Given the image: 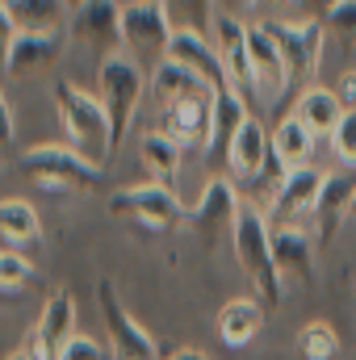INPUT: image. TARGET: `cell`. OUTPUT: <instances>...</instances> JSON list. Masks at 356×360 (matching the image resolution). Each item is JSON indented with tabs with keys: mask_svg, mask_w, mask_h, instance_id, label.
<instances>
[{
	"mask_svg": "<svg viewBox=\"0 0 356 360\" xmlns=\"http://www.w3.org/2000/svg\"><path fill=\"white\" fill-rule=\"evenodd\" d=\"M21 172L51 193H84L101 180L96 160L80 155L72 143H38L21 155Z\"/></svg>",
	"mask_w": 356,
	"mask_h": 360,
	"instance_id": "4",
	"label": "cell"
},
{
	"mask_svg": "<svg viewBox=\"0 0 356 360\" xmlns=\"http://www.w3.org/2000/svg\"><path fill=\"white\" fill-rule=\"evenodd\" d=\"M356 205V168L352 172H336V176L323 180V193H319V205H314V222H319V235L331 239L340 231V222L352 214Z\"/></svg>",
	"mask_w": 356,
	"mask_h": 360,
	"instance_id": "24",
	"label": "cell"
},
{
	"mask_svg": "<svg viewBox=\"0 0 356 360\" xmlns=\"http://www.w3.org/2000/svg\"><path fill=\"white\" fill-rule=\"evenodd\" d=\"M168 360H210L205 352H197V348H180V352H172Z\"/></svg>",
	"mask_w": 356,
	"mask_h": 360,
	"instance_id": "40",
	"label": "cell"
},
{
	"mask_svg": "<svg viewBox=\"0 0 356 360\" xmlns=\"http://www.w3.org/2000/svg\"><path fill=\"white\" fill-rule=\"evenodd\" d=\"M72 34L84 46H101L105 55L122 51V8L113 0H84L72 13Z\"/></svg>",
	"mask_w": 356,
	"mask_h": 360,
	"instance_id": "17",
	"label": "cell"
},
{
	"mask_svg": "<svg viewBox=\"0 0 356 360\" xmlns=\"http://www.w3.org/2000/svg\"><path fill=\"white\" fill-rule=\"evenodd\" d=\"M172 30H189V34H205L210 38V25L218 17V0H160Z\"/></svg>",
	"mask_w": 356,
	"mask_h": 360,
	"instance_id": "29",
	"label": "cell"
},
{
	"mask_svg": "<svg viewBox=\"0 0 356 360\" xmlns=\"http://www.w3.org/2000/svg\"><path fill=\"white\" fill-rule=\"evenodd\" d=\"M147 92H151V105L155 109H168V105H180V101H197V96H218L201 76H193L189 68H180L172 59H164L160 68H151Z\"/></svg>",
	"mask_w": 356,
	"mask_h": 360,
	"instance_id": "20",
	"label": "cell"
},
{
	"mask_svg": "<svg viewBox=\"0 0 356 360\" xmlns=\"http://www.w3.org/2000/svg\"><path fill=\"white\" fill-rule=\"evenodd\" d=\"M0 239L13 252L42 243V218L34 214V205L25 197H0Z\"/></svg>",
	"mask_w": 356,
	"mask_h": 360,
	"instance_id": "25",
	"label": "cell"
},
{
	"mask_svg": "<svg viewBox=\"0 0 356 360\" xmlns=\"http://www.w3.org/2000/svg\"><path fill=\"white\" fill-rule=\"evenodd\" d=\"M172 21L164 13V4H139V8H122V51L134 55L139 63L160 68L172 42Z\"/></svg>",
	"mask_w": 356,
	"mask_h": 360,
	"instance_id": "7",
	"label": "cell"
},
{
	"mask_svg": "<svg viewBox=\"0 0 356 360\" xmlns=\"http://www.w3.org/2000/svg\"><path fill=\"white\" fill-rule=\"evenodd\" d=\"M272 260H276L281 281L310 285V276H314V248H310L306 231H298V226H272Z\"/></svg>",
	"mask_w": 356,
	"mask_h": 360,
	"instance_id": "22",
	"label": "cell"
},
{
	"mask_svg": "<svg viewBox=\"0 0 356 360\" xmlns=\"http://www.w3.org/2000/svg\"><path fill=\"white\" fill-rule=\"evenodd\" d=\"M298 352H302V360H336V352H340L336 327L323 323V319L306 323V327L298 331Z\"/></svg>",
	"mask_w": 356,
	"mask_h": 360,
	"instance_id": "30",
	"label": "cell"
},
{
	"mask_svg": "<svg viewBox=\"0 0 356 360\" xmlns=\"http://www.w3.org/2000/svg\"><path fill=\"white\" fill-rule=\"evenodd\" d=\"M327 34L340 38V42H356V0H340L331 13H327Z\"/></svg>",
	"mask_w": 356,
	"mask_h": 360,
	"instance_id": "33",
	"label": "cell"
},
{
	"mask_svg": "<svg viewBox=\"0 0 356 360\" xmlns=\"http://www.w3.org/2000/svg\"><path fill=\"white\" fill-rule=\"evenodd\" d=\"M248 117H252L248 113V101L235 89H222L214 96V122H210V139H205V160L210 164H222L227 160V151H231V143H235V134L243 130Z\"/></svg>",
	"mask_w": 356,
	"mask_h": 360,
	"instance_id": "18",
	"label": "cell"
},
{
	"mask_svg": "<svg viewBox=\"0 0 356 360\" xmlns=\"http://www.w3.org/2000/svg\"><path fill=\"white\" fill-rule=\"evenodd\" d=\"M8 360H34V356H30V352H13Z\"/></svg>",
	"mask_w": 356,
	"mask_h": 360,
	"instance_id": "43",
	"label": "cell"
},
{
	"mask_svg": "<svg viewBox=\"0 0 356 360\" xmlns=\"http://www.w3.org/2000/svg\"><path fill=\"white\" fill-rule=\"evenodd\" d=\"M323 172L319 168H289L285 180L276 184V193H272V218H276V226H298V218L302 214H314V205H319V193H323Z\"/></svg>",
	"mask_w": 356,
	"mask_h": 360,
	"instance_id": "14",
	"label": "cell"
},
{
	"mask_svg": "<svg viewBox=\"0 0 356 360\" xmlns=\"http://www.w3.org/2000/svg\"><path fill=\"white\" fill-rule=\"evenodd\" d=\"M68 4H72V13H76V8H80V4H84V0H68Z\"/></svg>",
	"mask_w": 356,
	"mask_h": 360,
	"instance_id": "44",
	"label": "cell"
},
{
	"mask_svg": "<svg viewBox=\"0 0 356 360\" xmlns=\"http://www.w3.org/2000/svg\"><path fill=\"white\" fill-rule=\"evenodd\" d=\"M302 8H306V17H314V21H327V13L340 4V0H298Z\"/></svg>",
	"mask_w": 356,
	"mask_h": 360,
	"instance_id": "37",
	"label": "cell"
},
{
	"mask_svg": "<svg viewBox=\"0 0 356 360\" xmlns=\"http://www.w3.org/2000/svg\"><path fill=\"white\" fill-rule=\"evenodd\" d=\"M59 360H109V352H105L101 340H92V335H76V340L63 348V356Z\"/></svg>",
	"mask_w": 356,
	"mask_h": 360,
	"instance_id": "34",
	"label": "cell"
},
{
	"mask_svg": "<svg viewBox=\"0 0 356 360\" xmlns=\"http://www.w3.org/2000/svg\"><path fill=\"white\" fill-rule=\"evenodd\" d=\"M17 38V21H13V13H8V4L0 0V59H4V51H8V42Z\"/></svg>",
	"mask_w": 356,
	"mask_h": 360,
	"instance_id": "35",
	"label": "cell"
},
{
	"mask_svg": "<svg viewBox=\"0 0 356 360\" xmlns=\"http://www.w3.org/2000/svg\"><path fill=\"white\" fill-rule=\"evenodd\" d=\"M248 72H252V92L265 96V101H276L289 89V68H285V55L276 46V38L268 34L265 21L248 25Z\"/></svg>",
	"mask_w": 356,
	"mask_h": 360,
	"instance_id": "11",
	"label": "cell"
},
{
	"mask_svg": "<svg viewBox=\"0 0 356 360\" xmlns=\"http://www.w3.org/2000/svg\"><path fill=\"white\" fill-rule=\"evenodd\" d=\"M331 151H336L340 164L356 168V109H348V113L340 117V126H336V134H331Z\"/></svg>",
	"mask_w": 356,
	"mask_h": 360,
	"instance_id": "32",
	"label": "cell"
},
{
	"mask_svg": "<svg viewBox=\"0 0 356 360\" xmlns=\"http://www.w3.org/2000/svg\"><path fill=\"white\" fill-rule=\"evenodd\" d=\"M210 42H214V51H218V59H222V68L231 76V89L243 101L256 96L252 92V72H248V25H243V17L218 8V17L210 25Z\"/></svg>",
	"mask_w": 356,
	"mask_h": 360,
	"instance_id": "12",
	"label": "cell"
},
{
	"mask_svg": "<svg viewBox=\"0 0 356 360\" xmlns=\"http://www.w3.org/2000/svg\"><path fill=\"white\" fill-rule=\"evenodd\" d=\"M222 4V13H235V8H243V4H252V0H218Z\"/></svg>",
	"mask_w": 356,
	"mask_h": 360,
	"instance_id": "42",
	"label": "cell"
},
{
	"mask_svg": "<svg viewBox=\"0 0 356 360\" xmlns=\"http://www.w3.org/2000/svg\"><path fill=\"white\" fill-rule=\"evenodd\" d=\"M285 4H298V0H252V8L260 13V21H272V13H281Z\"/></svg>",
	"mask_w": 356,
	"mask_h": 360,
	"instance_id": "38",
	"label": "cell"
},
{
	"mask_svg": "<svg viewBox=\"0 0 356 360\" xmlns=\"http://www.w3.org/2000/svg\"><path fill=\"white\" fill-rule=\"evenodd\" d=\"M239 193H235V184L227 176H214L205 188H201V197H197V205L184 214V222L197 231V239L205 243V248H214L222 235H231L235 231V218H239Z\"/></svg>",
	"mask_w": 356,
	"mask_h": 360,
	"instance_id": "9",
	"label": "cell"
},
{
	"mask_svg": "<svg viewBox=\"0 0 356 360\" xmlns=\"http://www.w3.org/2000/svg\"><path fill=\"white\" fill-rule=\"evenodd\" d=\"M214 327H218V340L227 348H248L260 335V327H265V302L260 297H231L218 310Z\"/></svg>",
	"mask_w": 356,
	"mask_h": 360,
	"instance_id": "21",
	"label": "cell"
},
{
	"mask_svg": "<svg viewBox=\"0 0 356 360\" xmlns=\"http://www.w3.org/2000/svg\"><path fill=\"white\" fill-rule=\"evenodd\" d=\"M96 302H101V323H105V340H109L113 356L117 360H155V340L147 335V327L134 314H126V306L117 302V293H113L109 281L96 285Z\"/></svg>",
	"mask_w": 356,
	"mask_h": 360,
	"instance_id": "8",
	"label": "cell"
},
{
	"mask_svg": "<svg viewBox=\"0 0 356 360\" xmlns=\"http://www.w3.org/2000/svg\"><path fill=\"white\" fill-rule=\"evenodd\" d=\"M268 34L276 38L281 55H285V68L293 80L302 76H314L319 72V59H323V46H327V25L314 21V17H272L265 21Z\"/></svg>",
	"mask_w": 356,
	"mask_h": 360,
	"instance_id": "6",
	"label": "cell"
},
{
	"mask_svg": "<svg viewBox=\"0 0 356 360\" xmlns=\"http://www.w3.org/2000/svg\"><path fill=\"white\" fill-rule=\"evenodd\" d=\"M63 51V34H17L0 59V68L8 76H34V72H46Z\"/></svg>",
	"mask_w": 356,
	"mask_h": 360,
	"instance_id": "19",
	"label": "cell"
},
{
	"mask_svg": "<svg viewBox=\"0 0 356 360\" xmlns=\"http://www.w3.org/2000/svg\"><path fill=\"white\" fill-rule=\"evenodd\" d=\"M268 164H272V130L260 117H248L227 151V168L235 172V180H260Z\"/></svg>",
	"mask_w": 356,
	"mask_h": 360,
	"instance_id": "16",
	"label": "cell"
},
{
	"mask_svg": "<svg viewBox=\"0 0 356 360\" xmlns=\"http://www.w3.org/2000/svg\"><path fill=\"white\" fill-rule=\"evenodd\" d=\"M109 214L113 218H126V222H139L143 231H172L184 222V205H180L177 188L172 184H160V180H147V184H130V188H117L109 197Z\"/></svg>",
	"mask_w": 356,
	"mask_h": 360,
	"instance_id": "5",
	"label": "cell"
},
{
	"mask_svg": "<svg viewBox=\"0 0 356 360\" xmlns=\"http://www.w3.org/2000/svg\"><path fill=\"white\" fill-rule=\"evenodd\" d=\"M340 101L348 105V109H356V72H344V80H340Z\"/></svg>",
	"mask_w": 356,
	"mask_h": 360,
	"instance_id": "39",
	"label": "cell"
},
{
	"mask_svg": "<svg viewBox=\"0 0 356 360\" xmlns=\"http://www.w3.org/2000/svg\"><path fill=\"white\" fill-rule=\"evenodd\" d=\"M348 113V105L340 101V92L336 89H323V84H310V89L298 96V105H293V117L319 139V134H336V126H340V117Z\"/></svg>",
	"mask_w": 356,
	"mask_h": 360,
	"instance_id": "23",
	"label": "cell"
},
{
	"mask_svg": "<svg viewBox=\"0 0 356 360\" xmlns=\"http://www.w3.org/2000/svg\"><path fill=\"white\" fill-rule=\"evenodd\" d=\"M210 122H214V96H197V101H180V105H168V109H155V126L151 130L172 139L180 151H189V147L205 151Z\"/></svg>",
	"mask_w": 356,
	"mask_h": 360,
	"instance_id": "13",
	"label": "cell"
},
{
	"mask_svg": "<svg viewBox=\"0 0 356 360\" xmlns=\"http://www.w3.org/2000/svg\"><path fill=\"white\" fill-rule=\"evenodd\" d=\"M231 243H235L239 269L252 276L260 302L265 306H276L281 302V272H276V260H272V226H268V218L260 214V205H252V201L239 205Z\"/></svg>",
	"mask_w": 356,
	"mask_h": 360,
	"instance_id": "3",
	"label": "cell"
},
{
	"mask_svg": "<svg viewBox=\"0 0 356 360\" xmlns=\"http://www.w3.org/2000/svg\"><path fill=\"white\" fill-rule=\"evenodd\" d=\"M76 335H80V331H76V297H72L68 289H59V293H51V302L42 306V314H38V323H34V331H30V340H25V352L34 360H59L63 348H68Z\"/></svg>",
	"mask_w": 356,
	"mask_h": 360,
	"instance_id": "10",
	"label": "cell"
},
{
	"mask_svg": "<svg viewBox=\"0 0 356 360\" xmlns=\"http://www.w3.org/2000/svg\"><path fill=\"white\" fill-rule=\"evenodd\" d=\"M164 59H172V63H180V68H189L193 76H201L214 92L231 89V76H227V68H222V59H218V51H214V42H210L205 34L177 30L172 42H168V55H164Z\"/></svg>",
	"mask_w": 356,
	"mask_h": 360,
	"instance_id": "15",
	"label": "cell"
},
{
	"mask_svg": "<svg viewBox=\"0 0 356 360\" xmlns=\"http://www.w3.org/2000/svg\"><path fill=\"white\" fill-rule=\"evenodd\" d=\"M143 92H147V76H143V63L126 51H113L101 59V72H96V96L105 105V117H109V134H113V155L143 105Z\"/></svg>",
	"mask_w": 356,
	"mask_h": 360,
	"instance_id": "1",
	"label": "cell"
},
{
	"mask_svg": "<svg viewBox=\"0 0 356 360\" xmlns=\"http://www.w3.org/2000/svg\"><path fill=\"white\" fill-rule=\"evenodd\" d=\"M34 264L25 260V252H13L4 248L0 252V293H21L25 285H34Z\"/></svg>",
	"mask_w": 356,
	"mask_h": 360,
	"instance_id": "31",
	"label": "cell"
},
{
	"mask_svg": "<svg viewBox=\"0 0 356 360\" xmlns=\"http://www.w3.org/2000/svg\"><path fill=\"white\" fill-rule=\"evenodd\" d=\"M13 143V109H8V96L0 92V151Z\"/></svg>",
	"mask_w": 356,
	"mask_h": 360,
	"instance_id": "36",
	"label": "cell"
},
{
	"mask_svg": "<svg viewBox=\"0 0 356 360\" xmlns=\"http://www.w3.org/2000/svg\"><path fill=\"white\" fill-rule=\"evenodd\" d=\"M117 8H139V4H160V0H113Z\"/></svg>",
	"mask_w": 356,
	"mask_h": 360,
	"instance_id": "41",
	"label": "cell"
},
{
	"mask_svg": "<svg viewBox=\"0 0 356 360\" xmlns=\"http://www.w3.org/2000/svg\"><path fill=\"white\" fill-rule=\"evenodd\" d=\"M17 34H63V25L72 21V4L68 0H4Z\"/></svg>",
	"mask_w": 356,
	"mask_h": 360,
	"instance_id": "26",
	"label": "cell"
},
{
	"mask_svg": "<svg viewBox=\"0 0 356 360\" xmlns=\"http://www.w3.org/2000/svg\"><path fill=\"white\" fill-rule=\"evenodd\" d=\"M55 109H59V122H63L68 143L80 155H92V160H109L113 155L109 117H105V105H101L96 92L80 89L76 80H59L55 84Z\"/></svg>",
	"mask_w": 356,
	"mask_h": 360,
	"instance_id": "2",
	"label": "cell"
},
{
	"mask_svg": "<svg viewBox=\"0 0 356 360\" xmlns=\"http://www.w3.org/2000/svg\"><path fill=\"white\" fill-rule=\"evenodd\" d=\"M348 218H352V222H356V205H352V214H348Z\"/></svg>",
	"mask_w": 356,
	"mask_h": 360,
	"instance_id": "45",
	"label": "cell"
},
{
	"mask_svg": "<svg viewBox=\"0 0 356 360\" xmlns=\"http://www.w3.org/2000/svg\"><path fill=\"white\" fill-rule=\"evenodd\" d=\"M272 155H276V164L289 172V168H306L310 164V155H314V134L289 113V117H281L276 126H272Z\"/></svg>",
	"mask_w": 356,
	"mask_h": 360,
	"instance_id": "27",
	"label": "cell"
},
{
	"mask_svg": "<svg viewBox=\"0 0 356 360\" xmlns=\"http://www.w3.org/2000/svg\"><path fill=\"white\" fill-rule=\"evenodd\" d=\"M180 155H184V151H180L172 139H164L160 130H147L143 143H139V160H143V168L151 172V180H160V184H172V180H177Z\"/></svg>",
	"mask_w": 356,
	"mask_h": 360,
	"instance_id": "28",
	"label": "cell"
}]
</instances>
